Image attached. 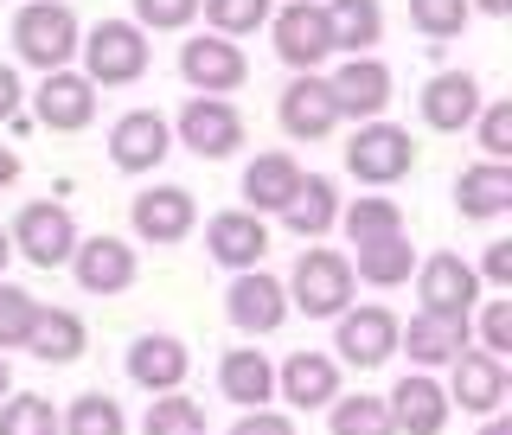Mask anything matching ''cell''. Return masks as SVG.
I'll return each instance as SVG.
<instances>
[{
	"mask_svg": "<svg viewBox=\"0 0 512 435\" xmlns=\"http://www.w3.org/2000/svg\"><path fill=\"white\" fill-rule=\"evenodd\" d=\"M77 39L84 32H77V13L64 0H26L20 20H13V52L32 71H64L77 58Z\"/></svg>",
	"mask_w": 512,
	"mask_h": 435,
	"instance_id": "obj_1",
	"label": "cell"
},
{
	"mask_svg": "<svg viewBox=\"0 0 512 435\" xmlns=\"http://www.w3.org/2000/svg\"><path fill=\"white\" fill-rule=\"evenodd\" d=\"M77 52H84V77L90 84H141L148 77V32L135 20H103L90 26L84 39H77Z\"/></svg>",
	"mask_w": 512,
	"mask_h": 435,
	"instance_id": "obj_2",
	"label": "cell"
},
{
	"mask_svg": "<svg viewBox=\"0 0 512 435\" xmlns=\"http://www.w3.org/2000/svg\"><path fill=\"white\" fill-rule=\"evenodd\" d=\"M288 308H301L308 320H333L352 308V263L340 250H301L295 276H288Z\"/></svg>",
	"mask_w": 512,
	"mask_h": 435,
	"instance_id": "obj_3",
	"label": "cell"
},
{
	"mask_svg": "<svg viewBox=\"0 0 512 435\" xmlns=\"http://www.w3.org/2000/svg\"><path fill=\"white\" fill-rule=\"evenodd\" d=\"M346 167L359 173L365 186H397L404 173L416 167V141H410V128H397V122H359V135L346 141Z\"/></svg>",
	"mask_w": 512,
	"mask_h": 435,
	"instance_id": "obj_4",
	"label": "cell"
},
{
	"mask_svg": "<svg viewBox=\"0 0 512 435\" xmlns=\"http://www.w3.org/2000/svg\"><path fill=\"white\" fill-rule=\"evenodd\" d=\"M173 141H186L199 160H231L237 141H244V116H237L231 96H192L173 116Z\"/></svg>",
	"mask_w": 512,
	"mask_h": 435,
	"instance_id": "obj_5",
	"label": "cell"
},
{
	"mask_svg": "<svg viewBox=\"0 0 512 435\" xmlns=\"http://www.w3.org/2000/svg\"><path fill=\"white\" fill-rule=\"evenodd\" d=\"M7 237L32 269H58V263H71V250H77V218L64 212L58 199H39V205H26V212L13 218Z\"/></svg>",
	"mask_w": 512,
	"mask_h": 435,
	"instance_id": "obj_6",
	"label": "cell"
},
{
	"mask_svg": "<svg viewBox=\"0 0 512 435\" xmlns=\"http://www.w3.org/2000/svg\"><path fill=\"white\" fill-rule=\"evenodd\" d=\"M276 26V58L288 71H320L333 52V26H327V7L320 0H288L282 13H269Z\"/></svg>",
	"mask_w": 512,
	"mask_h": 435,
	"instance_id": "obj_7",
	"label": "cell"
},
{
	"mask_svg": "<svg viewBox=\"0 0 512 435\" xmlns=\"http://www.w3.org/2000/svg\"><path fill=\"white\" fill-rule=\"evenodd\" d=\"M416 295H423V314H448V320H468L480 308V269L461 263L455 250L429 256L416 269Z\"/></svg>",
	"mask_w": 512,
	"mask_h": 435,
	"instance_id": "obj_8",
	"label": "cell"
},
{
	"mask_svg": "<svg viewBox=\"0 0 512 435\" xmlns=\"http://www.w3.org/2000/svg\"><path fill=\"white\" fill-rule=\"evenodd\" d=\"M333 320H340L333 346H340V359L352 365V372H378V365L397 352V327H404V320H397L391 308H346Z\"/></svg>",
	"mask_w": 512,
	"mask_h": 435,
	"instance_id": "obj_9",
	"label": "cell"
},
{
	"mask_svg": "<svg viewBox=\"0 0 512 435\" xmlns=\"http://www.w3.org/2000/svg\"><path fill=\"white\" fill-rule=\"evenodd\" d=\"M276 122L288 128V141H327L333 128H340V103H333L327 77L295 71V84H288L282 103H276Z\"/></svg>",
	"mask_w": 512,
	"mask_h": 435,
	"instance_id": "obj_10",
	"label": "cell"
},
{
	"mask_svg": "<svg viewBox=\"0 0 512 435\" xmlns=\"http://www.w3.org/2000/svg\"><path fill=\"white\" fill-rule=\"evenodd\" d=\"M180 77L199 96H231V90H244L250 64H244V52H237V39L212 32V39H186L180 45Z\"/></svg>",
	"mask_w": 512,
	"mask_h": 435,
	"instance_id": "obj_11",
	"label": "cell"
},
{
	"mask_svg": "<svg viewBox=\"0 0 512 435\" xmlns=\"http://www.w3.org/2000/svg\"><path fill=\"white\" fill-rule=\"evenodd\" d=\"M173 154V122L160 109H128V116L109 128V160L122 173H154L160 160Z\"/></svg>",
	"mask_w": 512,
	"mask_h": 435,
	"instance_id": "obj_12",
	"label": "cell"
},
{
	"mask_svg": "<svg viewBox=\"0 0 512 435\" xmlns=\"http://www.w3.org/2000/svg\"><path fill=\"white\" fill-rule=\"evenodd\" d=\"M224 314H231L237 333H276L282 320H288V288L276 276H263V263L237 269L231 295H224Z\"/></svg>",
	"mask_w": 512,
	"mask_h": 435,
	"instance_id": "obj_13",
	"label": "cell"
},
{
	"mask_svg": "<svg viewBox=\"0 0 512 435\" xmlns=\"http://www.w3.org/2000/svg\"><path fill=\"white\" fill-rule=\"evenodd\" d=\"M32 109H39V122L45 128H58V135H77V128H90L96 116V84L84 71H45V84L32 90Z\"/></svg>",
	"mask_w": 512,
	"mask_h": 435,
	"instance_id": "obj_14",
	"label": "cell"
},
{
	"mask_svg": "<svg viewBox=\"0 0 512 435\" xmlns=\"http://www.w3.org/2000/svg\"><path fill=\"white\" fill-rule=\"evenodd\" d=\"M71 276L84 295H122L128 282H135V250L122 244V237H77L71 250Z\"/></svg>",
	"mask_w": 512,
	"mask_h": 435,
	"instance_id": "obj_15",
	"label": "cell"
},
{
	"mask_svg": "<svg viewBox=\"0 0 512 435\" xmlns=\"http://www.w3.org/2000/svg\"><path fill=\"white\" fill-rule=\"evenodd\" d=\"M327 90H333V103H340V122H372L384 116V103H391V71L372 58V52H359V58H346L340 71L327 77Z\"/></svg>",
	"mask_w": 512,
	"mask_h": 435,
	"instance_id": "obj_16",
	"label": "cell"
},
{
	"mask_svg": "<svg viewBox=\"0 0 512 435\" xmlns=\"http://www.w3.org/2000/svg\"><path fill=\"white\" fill-rule=\"evenodd\" d=\"M448 372H455V384H448V404L474 410V416H493L506 404V359H493V352H455L448 359Z\"/></svg>",
	"mask_w": 512,
	"mask_h": 435,
	"instance_id": "obj_17",
	"label": "cell"
},
{
	"mask_svg": "<svg viewBox=\"0 0 512 435\" xmlns=\"http://www.w3.org/2000/svg\"><path fill=\"white\" fill-rule=\"evenodd\" d=\"M384 410H391V423L404 435H442L455 404H448V391L429 372H410V378H397V391L384 397Z\"/></svg>",
	"mask_w": 512,
	"mask_h": 435,
	"instance_id": "obj_18",
	"label": "cell"
},
{
	"mask_svg": "<svg viewBox=\"0 0 512 435\" xmlns=\"http://www.w3.org/2000/svg\"><path fill=\"white\" fill-rule=\"evenodd\" d=\"M128 218H135V231L148 237V244H180L192 231V218H199V205H192L186 186H154V192H135Z\"/></svg>",
	"mask_w": 512,
	"mask_h": 435,
	"instance_id": "obj_19",
	"label": "cell"
},
{
	"mask_svg": "<svg viewBox=\"0 0 512 435\" xmlns=\"http://www.w3.org/2000/svg\"><path fill=\"white\" fill-rule=\"evenodd\" d=\"M192 372V352L173 340V333H141L135 346H128V378L141 384V391H180Z\"/></svg>",
	"mask_w": 512,
	"mask_h": 435,
	"instance_id": "obj_20",
	"label": "cell"
},
{
	"mask_svg": "<svg viewBox=\"0 0 512 435\" xmlns=\"http://www.w3.org/2000/svg\"><path fill=\"white\" fill-rule=\"evenodd\" d=\"M205 250H212V263L224 269H256L269 256V231L256 212H218L205 224Z\"/></svg>",
	"mask_w": 512,
	"mask_h": 435,
	"instance_id": "obj_21",
	"label": "cell"
},
{
	"mask_svg": "<svg viewBox=\"0 0 512 435\" xmlns=\"http://www.w3.org/2000/svg\"><path fill=\"white\" fill-rule=\"evenodd\" d=\"M480 116V77L474 71H442L423 84V122L442 128V135H461Z\"/></svg>",
	"mask_w": 512,
	"mask_h": 435,
	"instance_id": "obj_22",
	"label": "cell"
},
{
	"mask_svg": "<svg viewBox=\"0 0 512 435\" xmlns=\"http://www.w3.org/2000/svg\"><path fill=\"white\" fill-rule=\"evenodd\" d=\"M455 205H461V218H474V224H487V218L512 212V167H506V160H480V167H461V180H455Z\"/></svg>",
	"mask_w": 512,
	"mask_h": 435,
	"instance_id": "obj_23",
	"label": "cell"
},
{
	"mask_svg": "<svg viewBox=\"0 0 512 435\" xmlns=\"http://www.w3.org/2000/svg\"><path fill=\"white\" fill-rule=\"evenodd\" d=\"M333 218H340V192H333V180L327 173H301V186L288 192V205H282V224L301 237V244H314V237L333 231Z\"/></svg>",
	"mask_w": 512,
	"mask_h": 435,
	"instance_id": "obj_24",
	"label": "cell"
},
{
	"mask_svg": "<svg viewBox=\"0 0 512 435\" xmlns=\"http://www.w3.org/2000/svg\"><path fill=\"white\" fill-rule=\"evenodd\" d=\"M218 391L231 397L237 410H256V404H269V397H276V365H269L256 346H231L218 359Z\"/></svg>",
	"mask_w": 512,
	"mask_h": 435,
	"instance_id": "obj_25",
	"label": "cell"
},
{
	"mask_svg": "<svg viewBox=\"0 0 512 435\" xmlns=\"http://www.w3.org/2000/svg\"><path fill=\"white\" fill-rule=\"evenodd\" d=\"M276 391L295 410H320V404H333V397H340V365H333L327 352H295V359L276 372Z\"/></svg>",
	"mask_w": 512,
	"mask_h": 435,
	"instance_id": "obj_26",
	"label": "cell"
},
{
	"mask_svg": "<svg viewBox=\"0 0 512 435\" xmlns=\"http://www.w3.org/2000/svg\"><path fill=\"white\" fill-rule=\"evenodd\" d=\"M26 346H32V359H45V365H71V359H84L90 327L71 308H39L32 327H26Z\"/></svg>",
	"mask_w": 512,
	"mask_h": 435,
	"instance_id": "obj_27",
	"label": "cell"
},
{
	"mask_svg": "<svg viewBox=\"0 0 512 435\" xmlns=\"http://www.w3.org/2000/svg\"><path fill=\"white\" fill-rule=\"evenodd\" d=\"M301 186V167H295V154H256L250 167H244V212H282L288 205V192Z\"/></svg>",
	"mask_w": 512,
	"mask_h": 435,
	"instance_id": "obj_28",
	"label": "cell"
},
{
	"mask_svg": "<svg viewBox=\"0 0 512 435\" xmlns=\"http://www.w3.org/2000/svg\"><path fill=\"white\" fill-rule=\"evenodd\" d=\"M397 346H404L416 365H448L461 346H468V320H448V314H416L410 327H397Z\"/></svg>",
	"mask_w": 512,
	"mask_h": 435,
	"instance_id": "obj_29",
	"label": "cell"
},
{
	"mask_svg": "<svg viewBox=\"0 0 512 435\" xmlns=\"http://www.w3.org/2000/svg\"><path fill=\"white\" fill-rule=\"evenodd\" d=\"M327 26H333V52H372L384 39V7L378 0H333L327 7Z\"/></svg>",
	"mask_w": 512,
	"mask_h": 435,
	"instance_id": "obj_30",
	"label": "cell"
},
{
	"mask_svg": "<svg viewBox=\"0 0 512 435\" xmlns=\"http://www.w3.org/2000/svg\"><path fill=\"white\" fill-rule=\"evenodd\" d=\"M410 269H416V244H410L404 231L359 244V282H372V288H397V282H410Z\"/></svg>",
	"mask_w": 512,
	"mask_h": 435,
	"instance_id": "obj_31",
	"label": "cell"
},
{
	"mask_svg": "<svg viewBox=\"0 0 512 435\" xmlns=\"http://www.w3.org/2000/svg\"><path fill=\"white\" fill-rule=\"evenodd\" d=\"M58 435H128V416H122V404L109 391H84L58 416Z\"/></svg>",
	"mask_w": 512,
	"mask_h": 435,
	"instance_id": "obj_32",
	"label": "cell"
},
{
	"mask_svg": "<svg viewBox=\"0 0 512 435\" xmlns=\"http://www.w3.org/2000/svg\"><path fill=\"white\" fill-rule=\"evenodd\" d=\"M333 224H346L352 244H372V237H391L404 231V212H397V199H378V192H365V199H352Z\"/></svg>",
	"mask_w": 512,
	"mask_h": 435,
	"instance_id": "obj_33",
	"label": "cell"
},
{
	"mask_svg": "<svg viewBox=\"0 0 512 435\" xmlns=\"http://www.w3.org/2000/svg\"><path fill=\"white\" fill-rule=\"evenodd\" d=\"M468 20H474V7L468 0H410V26L423 32V39H461L468 32Z\"/></svg>",
	"mask_w": 512,
	"mask_h": 435,
	"instance_id": "obj_34",
	"label": "cell"
},
{
	"mask_svg": "<svg viewBox=\"0 0 512 435\" xmlns=\"http://www.w3.org/2000/svg\"><path fill=\"white\" fill-rule=\"evenodd\" d=\"M333 435H397L384 397H333Z\"/></svg>",
	"mask_w": 512,
	"mask_h": 435,
	"instance_id": "obj_35",
	"label": "cell"
},
{
	"mask_svg": "<svg viewBox=\"0 0 512 435\" xmlns=\"http://www.w3.org/2000/svg\"><path fill=\"white\" fill-rule=\"evenodd\" d=\"M205 20H212V32H224V39H244V32L269 26V13H276V0H199Z\"/></svg>",
	"mask_w": 512,
	"mask_h": 435,
	"instance_id": "obj_36",
	"label": "cell"
},
{
	"mask_svg": "<svg viewBox=\"0 0 512 435\" xmlns=\"http://www.w3.org/2000/svg\"><path fill=\"white\" fill-rule=\"evenodd\" d=\"M141 435H205V416L192 397H173V391H160L154 404H148V423H141Z\"/></svg>",
	"mask_w": 512,
	"mask_h": 435,
	"instance_id": "obj_37",
	"label": "cell"
},
{
	"mask_svg": "<svg viewBox=\"0 0 512 435\" xmlns=\"http://www.w3.org/2000/svg\"><path fill=\"white\" fill-rule=\"evenodd\" d=\"M0 435H58V410L45 397H7L0 404Z\"/></svg>",
	"mask_w": 512,
	"mask_h": 435,
	"instance_id": "obj_38",
	"label": "cell"
},
{
	"mask_svg": "<svg viewBox=\"0 0 512 435\" xmlns=\"http://www.w3.org/2000/svg\"><path fill=\"white\" fill-rule=\"evenodd\" d=\"M468 128L480 135L487 160H512V103H480V116Z\"/></svg>",
	"mask_w": 512,
	"mask_h": 435,
	"instance_id": "obj_39",
	"label": "cell"
},
{
	"mask_svg": "<svg viewBox=\"0 0 512 435\" xmlns=\"http://www.w3.org/2000/svg\"><path fill=\"white\" fill-rule=\"evenodd\" d=\"M32 314H39V301H32L26 288L0 282V346H26V327H32Z\"/></svg>",
	"mask_w": 512,
	"mask_h": 435,
	"instance_id": "obj_40",
	"label": "cell"
},
{
	"mask_svg": "<svg viewBox=\"0 0 512 435\" xmlns=\"http://www.w3.org/2000/svg\"><path fill=\"white\" fill-rule=\"evenodd\" d=\"M199 20V0H135V26L141 32H180Z\"/></svg>",
	"mask_w": 512,
	"mask_h": 435,
	"instance_id": "obj_41",
	"label": "cell"
},
{
	"mask_svg": "<svg viewBox=\"0 0 512 435\" xmlns=\"http://www.w3.org/2000/svg\"><path fill=\"white\" fill-rule=\"evenodd\" d=\"M480 352H493V359L512 352V301L506 295H493L487 308H480Z\"/></svg>",
	"mask_w": 512,
	"mask_h": 435,
	"instance_id": "obj_42",
	"label": "cell"
},
{
	"mask_svg": "<svg viewBox=\"0 0 512 435\" xmlns=\"http://www.w3.org/2000/svg\"><path fill=\"white\" fill-rule=\"evenodd\" d=\"M231 435H295V423H288L282 410H269V404H256V410H244V423H237Z\"/></svg>",
	"mask_w": 512,
	"mask_h": 435,
	"instance_id": "obj_43",
	"label": "cell"
},
{
	"mask_svg": "<svg viewBox=\"0 0 512 435\" xmlns=\"http://www.w3.org/2000/svg\"><path fill=\"white\" fill-rule=\"evenodd\" d=\"M480 282H493L500 295L512 288V244H506V237H500V244H487V263H480Z\"/></svg>",
	"mask_w": 512,
	"mask_h": 435,
	"instance_id": "obj_44",
	"label": "cell"
},
{
	"mask_svg": "<svg viewBox=\"0 0 512 435\" xmlns=\"http://www.w3.org/2000/svg\"><path fill=\"white\" fill-rule=\"evenodd\" d=\"M20 103H26L20 71H13V64H0V122H13V116H20Z\"/></svg>",
	"mask_w": 512,
	"mask_h": 435,
	"instance_id": "obj_45",
	"label": "cell"
},
{
	"mask_svg": "<svg viewBox=\"0 0 512 435\" xmlns=\"http://www.w3.org/2000/svg\"><path fill=\"white\" fill-rule=\"evenodd\" d=\"M13 180H20V154L0 148V186H13Z\"/></svg>",
	"mask_w": 512,
	"mask_h": 435,
	"instance_id": "obj_46",
	"label": "cell"
},
{
	"mask_svg": "<svg viewBox=\"0 0 512 435\" xmlns=\"http://www.w3.org/2000/svg\"><path fill=\"white\" fill-rule=\"evenodd\" d=\"M468 7H480V13H493V20H506V13H512V0H468Z\"/></svg>",
	"mask_w": 512,
	"mask_h": 435,
	"instance_id": "obj_47",
	"label": "cell"
},
{
	"mask_svg": "<svg viewBox=\"0 0 512 435\" xmlns=\"http://www.w3.org/2000/svg\"><path fill=\"white\" fill-rule=\"evenodd\" d=\"M480 435H512V416H493V423L480 429Z\"/></svg>",
	"mask_w": 512,
	"mask_h": 435,
	"instance_id": "obj_48",
	"label": "cell"
},
{
	"mask_svg": "<svg viewBox=\"0 0 512 435\" xmlns=\"http://www.w3.org/2000/svg\"><path fill=\"white\" fill-rule=\"evenodd\" d=\"M7 263H13V237L0 231V269H7Z\"/></svg>",
	"mask_w": 512,
	"mask_h": 435,
	"instance_id": "obj_49",
	"label": "cell"
},
{
	"mask_svg": "<svg viewBox=\"0 0 512 435\" xmlns=\"http://www.w3.org/2000/svg\"><path fill=\"white\" fill-rule=\"evenodd\" d=\"M7 384H13V372H7V359H0V397H7Z\"/></svg>",
	"mask_w": 512,
	"mask_h": 435,
	"instance_id": "obj_50",
	"label": "cell"
}]
</instances>
